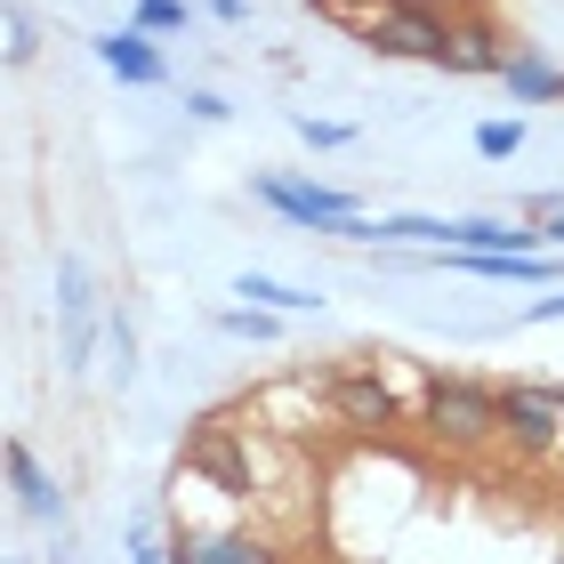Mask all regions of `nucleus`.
Segmentation results:
<instances>
[{
	"mask_svg": "<svg viewBox=\"0 0 564 564\" xmlns=\"http://www.w3.org/2000/svg\"><path fill=\"white\" fill-rule=\"evenodd\" d=\"M500 65H508L500 24H492V17H459V33H452V65H444V73H492V82H500Z\"/></svg>",
	"mask_w": 564,
	"mask_h": 564,
	"instance_id": "f8f14e48",
	"label": "nucleus"
},
{
	"mask_svg": "<svg viewBox=\"0 0 564 564\" xmlns=\"http://www.w3.org/2000/svg\"><path fill=\"white\" fill-rule=\"evenodd\" d=\"M9 564H33V556H9Z\"/></svg>",
	"mask_w": 564,
	"mask_h": 564,
	"instance_id": "bb28decb",
	"label": "nucleus"
},
{
	"mask_svg": "<svg viewBox=\"0 0 564 564\" xmlns=\"http://www.w3.org/2000/svg\"><path fill=\"white\" fill-rule=\"evenodd\" d=\"M235 299H259V306H274V315H323V299L315 291H299V282H282V274H235Z\"/></svg>",
	"mask_w": 564,
	"mask_h": 564,
	"instance_id": "ddd939ff",
	"label": "nucleus"
},
{
	"mask_svg": "<svg viewBox=\"0 0 564 564\" xmlns=\"http://www.w3.org/2000/svg\"><path fill=\"white\" fill-rule=\"evenodd\" d=\"M459 218H435V210H379V242L371 250H452Z\"/></svg>",
	"mask_w": 564,
	"mask_h": 564,
	"instance_id": "9b49d317",
	"label": "nucleus"
},
{
	"mask_svg": "<svg viewBox=\"0 0 564 564\" xmlns=\"http://www.w3.org/2000/svg\"><path fill=\"white\" fill-rule=\"evenodd\" d=\"M452 33L459 17H444L435 0H379L355 17V41L371 57H412V65H452Z\"/></svg>",
	"mask_w": 564,
	"mask_h": 564,
	"instance_id": "7ed1b4c3",
	"label": "nucleus"
},
{
	"mask_svg": "<svg viewBox=\"0 0 564 564\" xmlns=\"http://www.w3.org/2000/svg\"><path fill=\"white\" fill-rule=\"evenodd\" d=\"M532 226H541V242H549V250H564V210H549V218H532Z\"/></svg>",
	"mask_w": 564,
	"mask_h": 564,
	"instance_id": "393cba45",
	"label": "nucleus"
},
{
	"mask_svg": "<svg viewBox=\"0 0 564 564\" xmlns=\"http://www.w3.org/2000/svg\"><path fill=\"white\" fill-rule=\"evenodd\" d=\"M9 484H17V508L33 524H48V532H65L73 524V492H65V476H48L41 468V452L24 444V435H9Z\"/></svg>",
	"mask_w": 564,
	"mask_h": 564,
	"instance_id": "0eeeda50",
	"label": "nucleus"
},
{
	"mask_svg": "<svg viewBox=\"0 0 564 564\" xmlns=\"http://www.w3.org/2000/svg\"><path fill=\"white\" fill-rule=\"evenodd\" d=\"M549 323H564V282H556V291H541V299H524V306H517V330H549Z\"/></svg>",
	"mask_w": 564,
	"mask_h": 564,
	"instance_id": "6ab92c4d",
	"label": "nucleus"
},
{
	"mask_svg": "<svg viewBox=\"0 0 564 564\" xmlns=\"http://www.w3.org/2000/svg\"><path fill=\"white\" fill-rule=\"evenodd\" d=\"M170 564H282V541L267 532H242V524H218V532H177Z\"/></svg>",
	"mask_w": 564,
	"mask_h": 564,
	"instance_id": "1a4fd4ad",
	"label": "nucleus"
},
{
	"mask_svg": "<svg viewBox=\"0 0 564 564\" xmlns=\"http://www.w3.org/2000/svg\"><path fill=\"white\" fill-rule=\"evenodd\" d=\"M500 444L517 459H556L564 452V395H556V379H500Z\"/></svg>",
	"mask_w": 564,
	"mask_h": 564,
	"instance_id": "423d86ee",
	"label": "nucleus"
},
{
	"mask_svg": "<svg viewBox=\"0 0 564 564\" xmlns=\"http://www.w3.org/2000/svg\"><path fill=\"white\" fill-rule=\"evenodd\" d=\"M186 121H202V130H226V121H235V106H226L218 89H186Z\"/></svg>",
	"mask_w": 564,
	"mask_h": 564,
	"instance_id": "aec40b11",
	"label": "nucleus"
},
{
	"mask_svg": "<svg viewBox=\"0 0 564 564\" xmlns=\"http://www.w3.org/2000/svg\"><path fill=\"white\" fill-rule=\"evenodd\" d=\"M97 65L113 73L121 89H162L170 82V57H162V41L145 33V24H113V33H97Z\"/></svg>",
	"mask_w": 564,
	"mask_h": 564,
	"instance_id": "6e6552de",
	"label": "nucleus"
},
{
	"mask_svg": "<svg viewBox=\"0 0 564 564\" xmlns=\"http://www.w3.org/2000/svg\"><path fill=\"white\" fill-rule=\"evenodd\" d=\"M130 564H170V549H162V541H153V532L138 524V532H130Z\"/></svg>",
	"mask_w": 564,
	"mask_h": 564,
	"instance_id": "4be33fe9",
	"label": "nucleus"
},
{
	"mask_svg": "<svg viewBox=\"0 0 564 564\" xmlns=\"http://www.w3.org/2000/svg\"><path fill=\"white\" fill-rule=\"evenodd\" d=\"M33 48H41L33 9H9V65H33Z\"/></svg>",
	"mask_w": 564,
	"mask_h": 564,
	"instance_id": "412c9836",
	"label": "nucleus"
},
{
	"mask_svg": "<svg viewBox=\"0 0 564 564\" xmlns=\"http://www.w3.org/2000/svg\"><path fill=\"white\" fill-rule=\"evenodd\" d=\"M250 202H267V210L282 226H299V235H323V242H347V250L379 242V218L364 202L323 186V177H306V170H250Z\"/></svg>",
	"mask_w": 564,
	"mask_h": 564,
	"instance_id": "f257e3e1",
	"label": "nucleus"
},
{
	"mask_svg": "<svg viewBox=\"0 0 564 564\" xmlns=\"http://www.w3.org/2000/svg\"><path fill=\"white\" fill-rule=\"evenodd\" d=\"M218 330H226V339H250V347H274L282 339V323H291V315H274V306H259V299H250V306H218V315H210Z\"/></svg>",
	"mask_w": 564,
	"mask_h": 564,
	"instance_id": "4468645a",
	"label": "nucleus"
},
{
	"mask_svg": "<svg viewBox=\"0 0 564 564\" xmlns=\"http://www.w3.org/2000/svg\"><path fill=\"white\" fill-rule=\"evenodd\" d=\"M476 162H517L524 153V113H492V121H476Z\"/></svg>",
	"mask_w": 564,
	"mask_h": 564,
	"instance_id": "dca6fc26",
	"label": "nucleus"
},
{
	"mask_svg": "<svg viewBox=\"0 0 564 564\" xmlns=\"http://www.w3.org/2000/svg\"><path fill=\"white\" fill-rule=\"evenodd\" d=\"M291 130L315 145V153H339V145H355V130L347 121H330V113H291Z\"/></svg>",
	"mask_w": 564,
	"mask_h": 564,
	"instance_id": "a211bd4d",
	"label": "nucleus"
},
{
	"mask_svg": "<svg viewBox=\"0 0 564 564\" xmlns=\"http://www.w3.org/2000/svg\"><path fill=\"white\" fill-rule=\"evenodd\" d=\"M412 427L452 459L492 452L500 444V388L492 379H468V371H427L420 395H412Z\"/></svg>",
	"mask_w": 564,
	"mask_h": 564,
	"instance_id": "f03ea898",
	"label": "nucleus"
},
{
	"mask_svg": "<svg viewBox=\"0 0 564 564\" xmlns=\"http://www.w3.org/2000/svg\"><path fill=\"white\" fill-rule=\"evenodd\" d=\"M500 89H508V106H556V97H564V65L549 57L541 41H524V48H508Z\"/></svg>",
	"mask_w": 564,
	"mask_h": 564,
	"instance_id": "9d476101",
	"label": "nucleus"
},
{
	"mask_svg": "<svg viewBox=\"0 0 564 564\" xmlns=\"http://www.w3.org/2000/svg\"><path fill=\"white\" fill-rule=\"evenodd\" d=\"M202 17H218V24H242V17H250V0H202Z\"/></svg>",
	"mask_w": 564,
	"mask_h": 564,
	"instance_id": "5701e85b",
	"label": "nucleus"
},
{
	"mask_svg": "<svg viewBox=\"0 0 564 564\" xmlns=\"http://www.w3.org/2000/svg\"><path fill=\"white\" fill-rule=\"evenodd\" d=\"M323 403H330V420L355 427V435H395V427H412V395H403L379 364H339V371H323Z\"/></svg>",
	"mask_w": 564,
	"mask_h": 564,
	"instance_id": "39448f33",
	"label": "nucleus"
},
{
	"mask_svg": "<svg viewBox=\"0 0 564 564\" xmlns=\"http://www.w3.org/2000/svg\"><path fill=\"white\" fill-rule=\"evenodd\" d=\"M48 564H82V541H73V524L57 532V549H48Z\"/></svg>",
	"mask_w": 564,
	"mask_h": 564,
	"instance_id": "b1692460",
	"label": "nucleus"
},
{
	"mask_svg": "<svg viewBox=\"0 0 564 564\" xmlns=\"http://www.w3.org/2000/svg\"><path fill=\"white\" fill-rule=\"evenodd\" d=\"M106 388H138V323L113 306L106 323Z\"/></svg>",
	"mask_w": 564,
	"mask_h": 564,
	"instance_id": "2eb2a0df",
	"label": "nucleus"
},
{
	"mask_svg": "<svg viewBox=\"0 0 564 564\" xmlns=\"http://www.w3.org/2000/svg\"><path fill=\"white\" fill-rule=\"evenodd\" d=\"M130 24H145L153 41H177V33H194V0H138Z\"/></svg>",
	"mask_w": 564,
	"mask_h": 564,
	"instance_id": "f3484780",
	"label": "nucleus"
},
{
	"mask_svg": "<svg viewBox=\"0 0 564 564\" xmlns=\"http://www.w3.org/2000/svg\"><path fill=\"white\" fill-rule=\"evenodd\" d=\"M48 282H57V355H65V371H73V379H89L97 347H106L113 306H106V291H97V274H89L82 250H65Z\"/></svg>",
	"mask_w": 564,
	"mask_h": 564,
	"instance_id": "20e7f679",
	"label": "nucleus"
},
{
	"mask_svg": "<svg viewBox=\"0 0 564 564\" xmlns=\"http://www.w3.org/2000/svg\"><path fill=\"white\" fill-rule=\"evenodd\" d=\"M556 395H564V379H556ZM556 468H564V452H556Z\"/></svg>",
	"mask_w": 564,
	"mask_h": 564,
	"instance_id": "a878e982",
	"label": "nucleus"
}]
</instances>
